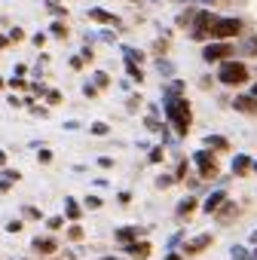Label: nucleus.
I'll return each mask as SVG.
<instances>
[{
  "mask_svg": "<svg viewBox=\"0 0 257 260\" xmlns=\"http://www.w3.org/2000/svg\"><path fill=\"white\" fill-rule=\"evenodd\" d=\"M217 80H220L223 86H242V83H248V64L227 58V61L220 64V71H217Z\"/></svg>",
  "mask_w": 257,
  "mask_h": 260,
  "instance_id": "2",
  "label": "nucleus"
},
{
  "mask_svg": "<svg viewBox=\"0 0 257 260\" xmlns=\"http://www.w3.org/2000/svg\"><path fill=\"white\" fill-rule=\"evenodd\" d=\"M7 43H10V40H7V37H0V49H4V46H7Z\"/></svg>",
  "mask_w": 257,
  "mask_h": 260,
  "instance_id": "31",
  "label": "nucleus"
},
{
  "mask_svg": "<svg viewBox=\"0 0 257 260\" xmlns=\"http://www.w3.org/2000/svg\"><path fill=\"white\" fill-rule=\"evenodd\" d=\"M211 245V233H205V236H196V239H190L187 245H184V254H199V251H205Z\"/></svg>",
  "mask_w": 257,
  "mask_h": 260,
  "instance_id": "7",
  "label": "nucleus"
},
{
  "mask_svg": "<svg viewBox=\"0 0 257 260\" xmlns=\"http://www.w3.org/2000/svg\"><path fill=\"white\" fill-rule=\"evenodd\" d=\"M230 55H233V43H223V40L208 43V46L202 49V58H205V61H223V58H230Z\"/></svg>",
  "mask_w": 257,
  "mask_h": 260,
  "instance_id": "5",
  "label": "nucleus"
},
{
  "mask_svg": "<svg viewBox=\"0 0 257 260\" xmlns=\"http://www.w3.org/2000/svg\"><path fill=\"white\" fill-rule=\"evenodd\" d=\"M169 260H181V254H172V257H169Z\"/></svg>",
  "mask_w": 257,
  "mask_h": 260,
  "instance_id": "32",
  "label": "nucleus"
},
{
  "mask_svg": "<svg viewBox=\"0 0 257 260\" xmlns=\"http://www.w3.org/2000/svg\"><path fill=\"white\" fill-rule=\"evenodd\" d=\"M205 144H208V147H217V150H223V147H227V141H223V138H205Z\"/></svg>",
  "mask_w": 257,
  "mask_h": 260,
  "instance_id": "19",
  "label": "nucleus"
},
{
  "mask_svg": "<svg viewBox=\"0 0 257 260\" xmlns=\"http://www.w3.org/2000/svg\"><path fill=\"white\" fill-rule=\"evenodd\" d=\"M61 223H65V220H61V217H49V230H58V226H61Z\"/></svg>",
  "mask_w": 257,
  "mask_h": 260,
  "instance_id": "29",
  "label": "nucleus"
},
{
  "mask_svg": "<svg viewBox=\"0 0 257 260\" xmlns=\"http://www.w3.org/2000/svg\"><path fill=\"white\" fill-rule=\"evenodd\" d=\"M254 169H257V166H254Z\"/></svg>",
  "mask_w": 257,
  "mask_h": 260,
  "instance_id": "36",
  "label": "nucleus"
},
{
  "mask_svg": "<svg viewBox=\"0 0 257 260\" xmlns=\"http://www.w3.org/2000/svg\"><path fill=\"white\" fill-rule=\"evenodd\" d=\"M193 208H196V199H184V202H181V208H178V214L184 217V214H190Z\"/></svg>",
  "mask_w": 257,
  "mask_h": 260,
  "instance_id": "17",
  "label": "nucleus"
},
{
  "mask_svg": "<svg viewBox=\"0 0 257 260\" xmlns=\"http://www.w3.org/2000/svg\"><path fill=\"white\" fill-rule=\"evenodd\" d=\"M166 113H169V119L175 122V128H178V135H187V128H190V122H193V113H190V104L184 101V98H169V104H166Z\"/></svg>",
  "mask_w": 257,
  "mask_h": 260,
  "instance_id": "1",
  "label": "nucleus"
},
{
  "mask_svg": "<svg viewBox=\"0 0 257 260\" xmlns=\"http://www.w3.org/2000/svg\"><path fill=\"white\" fill-rule=\"evenodd\" d=\"M248 166H251V159H248V156H236L233 172H236V175H245V172H248Z\"/></svg>",
  "mask_w": 257,
  "mask_h": 260,
  "instance_id": "15",
  "label": "nucleus"
},
{
  "mask_svg": "<svg viewBox=\"0 0 257 260\" xmlns=\"http://www.w3.org/2000/svg\"><path fill=\"white\" fill-rule=\"evenodd\" d=\"M68 217H71V220H77V217H80V205H77L74 199H68Z\"/></svg>",
  "mask_w": 257,
  "mask_h": 260,
  "instance_id": "18",
  "label": "nucleus"
},
{
  "mask_svg": "<svg viewBox=\"0 0 257 260\" xmlns=\"http://www.w3.org/2000/svg\"><path fill=\"white\" fill-rule=\"evenodd\" d=\"M52 34H55V37H68V28H65L61 22H55V25H52Z\"/></svg>",
  "mask_w": 257,
  "mask_h": 260,
  "instance_id": "21",
  "label": "nucleus"
},
{
  "mask_svg": "<svg viewBox=\"0 0 257 260\" xmlns=\"http://www.w3.org/2000/svg\"><path fill=\"white\" fill-rule=\"evenodd\" d=\"M101 260H116V257H101Z\"/></svg>",
  "mask_w": 257,
  "mask_h": 260,
  "instance_id": "34",
  "label": "nucleus"
},
{
  "mask_svg": "<svg viewBox=\"0 0 257 260\" xmlns=\"http://www.w3.org/2000/svg\"><path fill=\"white\" fill-rule=\"evenodd\" d=\"M86 205H89V208H101V199H98V196H86Z\"/></svg>",
  "mask_w": 257,
  "mask_h": 260,
  "instance_id": "23",
  "label": "nucleus"
},
{
  "mask_svg": "<svg viewBox=\"0 0 257 260\" xmlns=\"http://www.w3.org/2000/svg\"><path fill=\"white\" fill-rule=\"evenodd\" d=\"M251 95H254V98H257V83H254V89H251Z\"/></svg>",
  "mask_w": 257,
  "mask_h": 260,
  "instance_id": "33",
  "label": "nucleus"
},
{
  "mask_svg": "<svg viewBox=\"0 0 257 260\" xmlns=\"http://www.w3.org/2000/svg\"><path fill=\"white\" fill-rule=\"evenodd\" d=\"M95 83H98V86H107V83H110V77H107V74H95Z\"/></svg>",
  "mask_w": 257,
  "mask_h": 260,
  "instance_id": "24",
  "label": "nucleus"
},
{
  "mask_svg": "<svg viewBox=\"0 0 257 260\" xmlns=\"http://www.w3.org/2000/svg\"><path fill=\"white\" fill-rule=\"evenodd\" d=\"M156 184H159V187H172V184H175V178H169V175H163V178H156Z\"/></svg>",
  "mask_w": 257,
  "mask_h": 260,
  "instance_id": "22",
  "label": "nucleus"
},
{
  "mask_svg": "<svg viewBox=\"0 0 257 260\" xmlns=\"http://www.w3.org/2000/svg\"><path fill=\"white\" fill-rule=\"evenodd\" d=\"M233 107L242 110V113H257V98H254V95H239V98L233 101Z\"/></svg>",
  "mask_w": 257,
  "mask_h": 260,
  "instance_id": "8",
  "label": "nucleus"
},
{
  "mask_svg": "<svg viewBox=\"0 0 257 260\" xmlns=\"http://www.w3.org/2000/svg\"><path fill=\"white\" fill-rule=\"evenodd\" d=\"M236 34H242V22L239 19H230V16H217L214 19V25H211V37L214 40H230Z\"/></svg>",
  "mask_w": 257,
  "mask_h": 260,
  "instance_id": "3",
  "label": "nucleus"
},
{
  "mask_svg": "<svg viewBox=\"0 0 257 260\" xmlns=\"http://www.w3.org/2000/svg\"><path fill=\"white\" fill-rule=\"evenodd\" d=\"M254 239H257V236H254Z\"/></svg>",
  "mask_w": 257,
  "mask_h": 260,
  "instance_id": "37",
  "label": "nucleus"
},
{
  "mask_svg": "<svg viewBox=\"0 0 257 260\" xmlns=\"http://www.w3.org/2000/svg\"><path fill=\"white\" fill-rule=\"evenodd\" d=\"M184 175H187V162H181V166H178V175H175V181H181Z\"/></svg>",
  "mask_w": 257,
  "mask_h": 260,
  "instance_id": "28",
  "label": "nucleus"
},
{
  "mask_svg": "<svg viewBox=\"0 0 257 260\" xmlns=\"http://www.w3.org/2000/svg\"><path fill=\"white\" fill-rule=\"evenodd\" d=\"M214 19H217V16H211L208 10L196 13V16H193V37H196V40H208V37H211V25H214Z\"/></svg>",
  "mask_w": 257,
  "mask_h": 260,
  "instance_id": "4",
  "label": "nucleus"
},
{
  "mask_svg": "<svg viewBox=\"0 0 257 260\" xmlns=\"http://www.w3.org/2000/svg\"><path fill=\"white\" fill-rule=\"evenodd\" d=\"M46 101H49V104H58V101H61V95H58V92H46Z\"/></svg>",
  "mask_w": 257,
  "mask_h": 260,
  "instance_id": "25",
  "label": "nucleus"
},
{
  "mask_svg": "<svg viewBox=\"0 0 257 260\" xmlns=\"http://www.w3.org/2000/svg\"><path fill=\"white\" fill-rule=\"evenodd\" d=\"M196 162H199V172H202V178H214V175H217L214 153H208V150H199V153H196Z\"/></svg>",
  "mask_w": 257,
  "mask_h": 260,
  "instance_id": "6",
  "label": "nucleus"
},
{
  "mask_svg": "<svg viewBox=\"0 0 257 260\" xmlns=\"http://www.w3.org/2000/svg\"><path fill=\"white\" fill-rule=\"evenodd\" d=\"M89 132H92V135H98V138H104L110 128H107V122H92V125H89Z\"/></svg>",
  "mask_w": 257,
  "mask_h": 260,
  "instance_id": "16",
  "label": "nucleus"
},
{
  "mask_svg": "<svg viewBox=\"0 0 257 260\" xmlns=\"http://www.w3.org/2000/svg\"><path fill=\"white\" fill-rule=\"evenodd\" d=\"M220 202H227V193H220V190H217L214 196H208V199H205V205H202V208H205L208 214H214V211H220Z\"/></svg>",
  "mask_w": 257,
  "mask_h": 260,
  "instance_id": "11",
  "label": "nucleus"
},
{
  "mask_svg": "<svg viewBox=\"0 0 257 260\" xmlns=\"http://www.w3.org/2000/svg\"><path fill=\"white\" fill-rule=\"evenodd\" d=\"M254 257H257V251H254Z\"/></svg>",
  "mask_w": 257,
  "mask_h": 260,
  "instance_id": "35",
  "label": "nucleus"
},
{
  "mask_svg": "<svg viewBox=\"0 0 257 260\" xmlns=\"http://www.w3.org/2000/svg\"><path fill=\"white\" fill-rule=\"evenodd\" d=\"M19 178H22L19 172H4V181H0V190H10V187L19 181Z\"/></svg>",
  "mask_w": 257,
  "mask_h": 260,
  "instance_id": "14",
  "label": "nucleus"
},
{
  "mask_svg": "<svg viewBox=\"0 0 257 260\" xmlns=\"http://www.w3.org/2000/svg\"><path fill=\"white\" fill-rule=\"evenodd\" d=\"M163 159V147H153V153H150V162H159Z\"/></svg>",
  "mask_w": 257,
  "mask_h": 260,
  "instance_id": "26",
  "label": "nucleus"
},
{
  "mask_svg": "<svg viewBox=\"0 0 257 260\" xmlns=\"http://www.w3.org/2000/svg\"><path fill=\"white\" fill-rule=\"evenodd\" d=\"M125 251L132 254L135 260H147V254H150V242H132V245H125Z\"/></svg>",
  "mask_w": 257,
  "mask_h": 260,
  "instance_id": "9",
  "label": "nucleus"
},
{
  "mask_svg": "<svg viewBox=\"0 0 257 260\" xmlns=\"http://www.w3.org/2000/svg\"><path fill=\"white\" fill-rule=\"evenodd\" d=\"M89 19H95L101 25H116V16L113 13H104V10H89Z\"/></svg>",
  "mask_w": 257,
  "mask_h": 260,
  "instance_id": "12",
  "label": "nucleus"
},
{
  "mask_svg": "<svg viewBox=\"0 0 257 260\" xmlns=\"http://www.w3.org/2000/svg\"><path fill=\"white\" fill-rule=\"evenodd\" d=\"M68 236H71L74 242H80V239H83V226H77V223H74V226L68 230Z\"/></svg>",
  "mask_w": 257,
  "mask_h": 260,
  "instance_id": "20",
  "label": "nucleus"
},
{
  "mask_svg": "<svg viewBox=\"0 0 257 260\" xmlns=\"http://www.w3.org/2000/svg\"><path fill=\"white\" fill-rule=\"evenodd\" d=\"M34 251H40V254H55L58 251V242L55 239H34Z\"/></svg>",
  "mask_w": 257,
  "mask_h": 260,
  "instance_id": "10",
  "label": "nucleus"
},
{
  "mask_svg": "<svg viewBox=\"0 0 257 260\" xmlns=\"http://www.w3.org/2000/svg\"><path fill=\"white\" fill-rule=\"evenodd\" d=\"M4 162H7V153H4V150H0V166H4Z\"/></svg>",
  "mask_w": 257,
  "mask_h": 260,
  "instance_id": "30",
  "label": "nucleus"
},
{
  "mask_svg": "<svg viewBox=\"0 0 257 260\" xmlns=\"http://www.w3.org/2000/svg\"><path fill=\"white\" fill-rule=\"evenodd\" d=\"M22 37H25L22 28H13V31H10V40H22Z\"/></svg>",
  "mask_w": 257,
  "mask_h": 260,
  "instance_id": "27",
  "label": "nucleus"
},
{
  "mask_svg": "<svg viewBox=\"0 0 257 260\" xmlns=\"http://www.w3.org/2000/svg\"><path fill=\"white\" fill-rule=\"evenodd\" d=\"M116 239L125 242V245H132V242L138 239V230H135V226H122V230H116Z\"/></svg>",
  "mask_w": 257,
  "mask_h": 260,
  "instance_id": "13",
  "label": "nucleus"
}]
</instances>
